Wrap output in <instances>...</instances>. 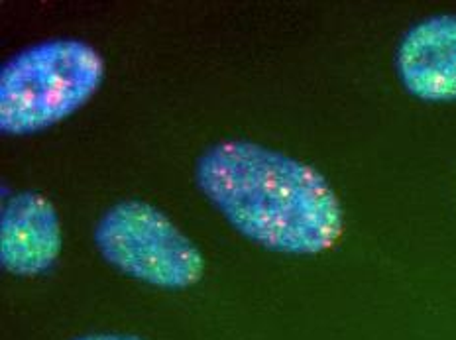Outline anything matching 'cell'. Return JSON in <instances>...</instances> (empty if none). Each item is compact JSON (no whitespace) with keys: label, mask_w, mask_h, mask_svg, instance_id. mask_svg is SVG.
Masks as SVG:
<instances>
[{"label":"cell","mask_w":456,"mask_h":340,"mask_svg":"<svg viewBox=\"0 0 456 340\" xmlns=\"http://www.w3.org/2000/svg\"><path fill=\"white\" fill-rule=\"evenodd\" d=\"M395 68L407 93L427 102L456 101V16L427 18L399 42Z\"/></svg>","instance_id":"cell-4"},{"label":"cell","mask_w":456,"mask_h":340,"mask_svg":"<svg viewBox=\"0 0 456 340\" xmlns=\"http://www.w3.org/2000/svg\"><path fill=\"white\" fill-rule=\"evenodd\" d=\"M104 77V61L81 40H45L16 53L0 71V130L24 136L79 110Z\"/></svg>","instance_id":"cell-2"},{"label":"cell","mask_w":456,"mask_h":340,"mask_svg":"<svg viewBox=\"0 0 456 340\" xmlns=\"http://www.w3.org/2000/svg\"><path fill=\"white\" fill-rule=\"evenodd\" d=\"M61 252V226L55 206L40 193H18L0 219V263L14 276H40Z\"/></svg>","instance_id":"cell-5"},{"label":"cell","mask_w":456,"mask_h":340,"mask_svg":"<svg viewBox=\"0 0 456 340\" xmlns=\"http://www.w3.org/2000/svg\"><path fill=\"white\" fill-rule=\"evenodd\" d=\"M94 244L110 266L161 289H187L203 278L205 260L195 242L158 206L128 199L102 215Z\"/></svg>","instance_id":"cell-3"},{"label":"cell","mask_w":456,"mask_h":340,"mask_svg":"<svg viewBox=\"0 0 456 340\" xmlns=\"http://www.w3.org/2000/svg\"><path fill=\"white\" fill-rule=\"evenodd\" d=\"M75 340H140V338L125 336V335H89V336H79Z\"/></svg>","instance_id":"cell-6"},{"label":"cell","mask_w":456,"mask_h":340,"mask_svg":"<svg viewBox=\"0 0 456 340\" xmlns=\"http://www.w3.org/2000/svg\"><path fill=\"white\" fill-rule=\"evenodd\" d=\"M195 179L236 231L268 250L321 254L345 229L327 177L278 150L246 140L218 142L197 159Z\"/></svg>","instance_id":"cell-1"}]
</instances>
